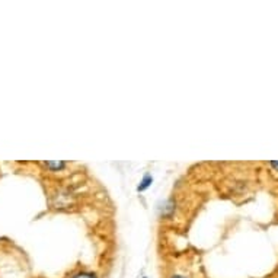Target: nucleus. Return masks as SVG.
Listing matches in <instances>:
<instances>
[{
    "label": "nucleus",
    "instance_id": "obj_5",
    "mask_svg": "<svg viewBox=\"0 0 278 278\" xmlns=\"http://www.w3.org/2000/svg\"><path fill=\"white\" fill-rule=\"evenodd\" d=\"M270 165H271L273 168H276V169H277V171H278V162H277V160H273V162H271Z\"/></svg>",
    "mask_w": 278,
    "mask_h": 278
},
{
    "label": "nucleus",
    "instance_id": "obj_6",
    "mask_svg": "<svg viewBox=\"0 0 278 278\" xmlns=\"http://www.w3.org/2000/svg\"><path fill=\"white\" fill-rule=\"evenodd\" d=\"M171 278H186V277H184V276H172Z\"/></svg>",
    "mask_w": 278,
    "mask_h": 278
},
{
    "label": "nucleus",
    "instance_id": "obj_2",
    "mask_svg": "<svg viewBox=\"0 0 278 278\" xmlns=\"http://www.w3.org/2000/svg\"><path fill=\"white\" fill-rule=\"evenodd\" d=\"M152 182H153V176H152V175H149V174H147V175H144V176H143V179H141V182H140L139 186H137V191H140V192H141V191L147 189L149 186L152 185Z\"/></svg>",
    "mask_w": 278,
    "mask_h": 278
},
{
    "label": "nucleus",
    "instance_id": "obj_7",
    "mask_svg": "<svg viewBox=\"0 0 278 278\" xmlns=\"http://www.w3.org/2000/svg\"><path fill=\"white\" fill-rule=\"evenodd\" d=\"M143 278H146V277H143Z\"/></svg>",
    "mask_w": 278,
    "mask_h": 278
},
{
    "label": "nucleus",
    "instance_id": "obj_4",
    "mask_svg": "<svg viewBox=\"0 0 278 278\" xmlns=\"http://www.w3.org/2000/svg\"><path fill=\"white\" fill-rule=\"evenodd\" d=\"M70 278H98V277H96V274H93V273H88V271H80V273H77V274L71 276Z\"/></svg>",
    "mask_w": 278,
    "mask_h": 278
},
{
    "label": "nucleus",
    "instance_id": "obj_1",
    "mask_svg": "<svg viewBox=\"0 0 278 278\" xmlns=\"http://www.w3.org/2000/svg\"><path fill=\"white\" fill-rule=\"evenodd\" d=\"M44 166L45 168H48V169H51V171H62L66 168V162H63V160H59V162H53V160H47V162H44Z\"/></svg>",
    "mask_w": 278,
    "mask_h": 278
},
{
    "label": "nucleus",
    "instance_id": "obj_3",
    "mask_svg": "<svg viewBox=\"0 0 278 278\" xmlns=\"http://www.w3.org/2000/svg\"><path fill=\"white\" fill-rule=\"evenodd\" d=\"M172 211H174V204H172V201L169 200V201H166V204H165V207H163L162 214H163V216H171V214H172Z\"/></svg>",
    "mask_w": 278,
    "mask_h": 278
}]
</instances>
